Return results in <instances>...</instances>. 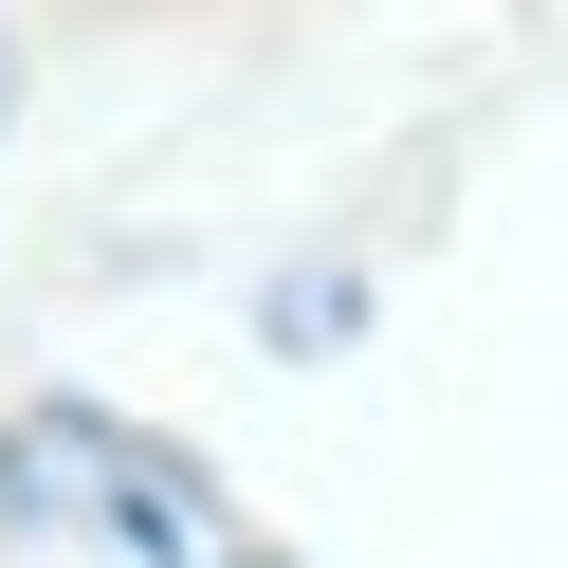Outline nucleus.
I'll use <instances>...</instances> for the list:
<instances>
[{
	"label": "nucleus",
	"instance_id": "f257e3e1",
	"mask_svg": "<svg viewBox=\"0 0 568 568\" xmlns=\"http://www.w3.org/2000/svg\"><path fill=\"white\" fill-rule=\"evenodd\" d=\"M0 514H92L111 550H148V568H202V550H221L202 477H184V458H148V440H111L92 404H38L19 440H0Z\"/></svg>",
	"mask_w": 568,
	"mask_h": 568
}]
</instances>
